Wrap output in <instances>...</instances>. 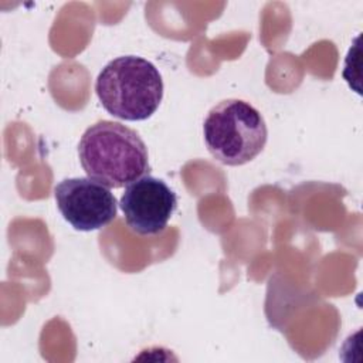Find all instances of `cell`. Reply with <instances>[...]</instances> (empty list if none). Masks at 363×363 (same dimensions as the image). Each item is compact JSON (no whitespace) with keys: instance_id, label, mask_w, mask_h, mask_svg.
Listing matches in <instances>:
<instances>
[{"instance_id":"4","label":"cell","mask_w":363,"mask_h":363,"mask_svg":"<svg viewBox=\"0 0 363 363\" xmlns=\"http://www.w3.org/2000/svg\"><path fill=\"white\" fill-rule=\"evenodd\" d=\"M61 216L79 231H95L115 220L118 201L113 193L91 177H69L54 187Z\"/></svg>"},{"instance_id":"2","label":"cell","mask_w":363,"mask_h":363,"mask_svg":"<svg viewBox=\"0 0 363 363\" xmlns=\"http://www.w3.org/2000/svg\"><path fill=\"white\" fill-rule=\"evenodd\" d=\"M95 92L112 116L145 121L157 111L163 99V79L150 61L138 55H122L101 69Z\"/></svg>"},{"instance_id":"5","label":"cell","mask_w":363,"mask_h":363,"mask_svg":"<svg viewBox=\"0 0 363 363\" xmlns=\"http://www.w3.org/2000/svg\"><path fill=\"white\" fill-rule=\"evenodd\" d=\"M119 206L133 233L156 235L166 228L177 207V197L162 179L143 174L126 186Z\"/></svg>"},{"instance_id":"1","label":"cell","mask_w":363,"mask_h":363,"mask_svg":"<svg viewBox=\"0 0 363 363\" xmlns=\"http://www.w3.org/2000/svg\"><path fill=\"white\" fill-rule=\"evenodd\" d=\"M78 156L88 177L119 189L149 172L147 147L139 133L119 122L98 121L82 133Z\"/></svg>"},{"instance_id":"3","label":"cell","mask_w":363,"mask_h":363,"mask_svg":"<svg viewBox=\"0 0 363 363\" xmlns=\"http://www.w3.org/2000/svg\"><path fill=\"white\" fill-rule=\"evenodd\" d=\"M204 143L223 164L241 166L265 147L268 129L261 112L250 102L230 98L214 105L203 123Z\"/></svg>"}]
</instances>
